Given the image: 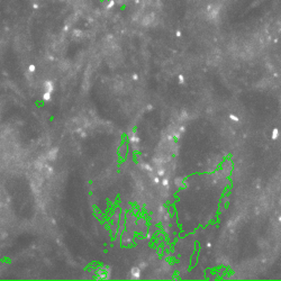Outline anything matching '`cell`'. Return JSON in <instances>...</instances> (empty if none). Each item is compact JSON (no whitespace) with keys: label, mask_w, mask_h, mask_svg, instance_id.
Instances as JSON below:
<instances>
[{"label":"cell","mask_w":281,"mask_h":281,"mask_svg":"<svg viewBox=\"0 0 281 281\" xmlns=\"http://www.w3.org/2000/svg\"><path fill=\"white\" fill-rule=\"evenodd\" d=\"M97 278H99V279H109L110 278L109 268H107V266L99 268V270L97 271Z\"/></svg>","instance_id":"1"},{"label":"cell","mask_w":281,"mask_h":281,"mask_svg":"<svg viewBox=\"0 0 281 281\" xmlns=\"http://www.w3.org/2000/svg\"><path fill=\"white\" fill-rule=\"evenodd\" d=\"M130 277L133 279H136V280L141 279V277H142V270L139 269L138 266L132 268V270H130Z\"/></svg>","instance_id":"2"},{"label":"cell","mask_w":281,"mask_h":281,"mask_svg":"<svg viewBox=\"0 0 281 281\" xmlns=\"http://www.w3.org/2000/svg\"><path fill=\"white\" fill-rule=\"evenodd\" d=\"M43 88H44V92H48V93H53L54 91V83L51 80H46L43 84Z\"/></svg>","instance_id":"3"},{"label":"cell","mask_w":281,"mask_h":281,"mask_svg":"<svg viewBox=\"0 0 281 281\" xmlns=\"http://www.w3.org/2000/svg\"><path fill=\"white\" fill-rule=\"evenodd\" d=\"M57 153H59V150H57V148H52L51 151H48V155H46V156H48V160L54 161L56 159V156H57Z\"/></svg>","instance_id":"4"},{"label":"cell","mask_w":281,"mask_h":281,"mask_svg":"<svg viewBox=\"0 0 281 281\" xmlns=\"http://www.w3.org/2000/svg\"><path fill=\"white\" fill-rule=\"evenodd\" d=\"M279 136H280V130L278 129V128H274V129L272 130V133H271V138L273 139V141H275V139H278Z\"/></svg>","instance_id":"5"},{"label":"cell","mask_w":281,"mask_h":281,"mask_svg":"<svg viewBox=\"0 0 281 281\" xmlns=\"http://www.w3.org/2000/svg\"><path fill=\"white\" fill-rule=\"evenodd\" d=\"M43 100L45 101H50L52 99V93H48V92H43Z\"/></svg>","instance_id":"6"},{"label":"cell","mask_w":281,"mask_h":281,"mask_svg":"<svg viewBox=\"0 0 281 281\" xmlns=\"http://www.w3.org/2000/svg\"><path fill=\"white\" fill-rule=\"evenodd\" d=\"M27 70H28L29 73H34V72L36 71V65L35 64H29L28 65V68H27Z\"/></svg>","instance_id":"7"},{"label":"cell","mask_w":281,"mask_h":281,"mask_svg":"<svg viewBox=\"0 0 281 281\" xmlns=\"http://www.w3.org/2000/svg\"><path fill=\"white\" fill-rule=\"evenodd\" d=\"M229 118H231L233 121H236V123H238V121H240V117H237L236 115H233V114H232V115H229Z\"/></svg>","instance_id":"8"},{"label":"cell","mask_w":281,"mask_h":281,"mask_svg":"<svg viewBox=\"0 0 281 281\" xmlns=\"http://www.w3.org/2000/svg\"><path fill=\"white\" fill-rule=\"evenodd\" d=\"M178 81H179V83H180V84H184V83H186V79H184V75H179V78H178Z\"/></svg>","instance_id":"9"}]
</instances>
